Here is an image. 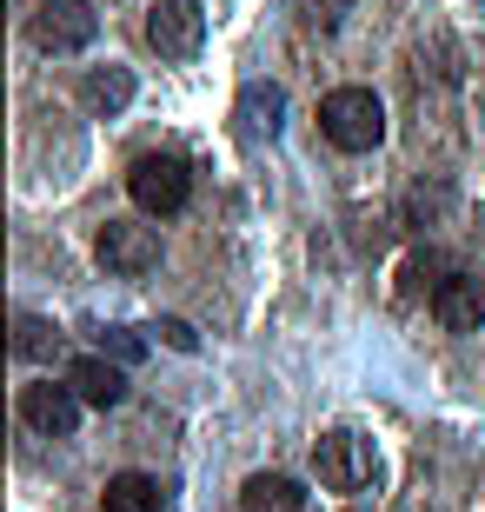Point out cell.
Masks as SVG:
<instances>
[{"instance_id": "6", "label": "cell", "mask_w": 485, "mask_h": 512, "mask_svg": "<svg viewBox=\"0 0 485 512\" xmlns=\"http://www.w3.org/2000/svg\"><path fill=\"white\" fill-rule=\"evenodd\" d=\"M80 406H87V399H80L67 380H34V386H20V419H27L40 439H74Z\"/></svg>"}, {"instance_id": "4", "label": "cell", "mask_w": 485, "mask_h": 512, "mask_svg": "<svg viewBox=\"0 0 485 512\" xmlns=\"http://www.w3.org/2000/svg\"><path fill=\"white\" fill-rule=\"evenodd\" d=\"M147 47L160 60H193L206 47V14L200 0H153L147 7Z\"/></svg>"}, {"instance_id": "8", "label": "cell", "mask_w": 485, "mask_h": 512, "mask_svg": "<svg viewBox=\"0 0 485 512\" xmlns=\"http://www.w3.org/2000/svg\"><path fill=\"white\" fill-rule=\"evenodd\" d=\"M432 320L446 326V333H479L485 320V273H472V266H452L446 280L432 286Z\"/></svg>"}, {"instance_id": "13", "label": "cell", "mask_w": 485, "mask_h": 512, "mask_svg": "<svg viewBox=\"0 0 485 512\" xmlns=\"http://www.w3.org/2000/svg\"><path fill=\"white\" fill-rule=\"evenodd\" d=\"M14 353H20V360H47V353H60V326L20 313V320H14Z\"/></svg>"}, {"instance_id": "10", "label": "cell", "mask_w": 485, "mask_h": 512, "mask_svg": "<svg viewBox=\"0 0 485 512\" xmlns=\"http://www.w3.org/2000/svg\"><path fill=\"white\" fill-rule=\"evenodd\" d=\"M100 512H167V486L153 473H113L100 486Z\"/></svg>"}, {"instance_id": "1", "label": "cell", "mask_w": 485, "mask_h": 512, "mask_svg": "<svg viewBox=\"0 0 485 512\" xmlns=\"http://www.w3.org/2000/svg\"><path fill=\"white\" fill-rule=\"evenodd\" d=\"M319 133L339 153H373L386 140V107H379L373 87H333V94L319 100Z\"/></svg>"}, {"instance_id": "11", "label": "cell", "mask_w": 485, "mask_h": 512, "mask_svg": "<svg viewBox=\"0 0 485 512\" xmlns=\"http://www.w3.org/2000/svg\"><path fill=\"white\" fill-rule=\"evenodd\" d=\"M240 512H306V486L286 473H253L240 486Z\"/></svg>"}, {"instance_id": "5", "label": "cell", "mask_w": 485, "mask_h": 512, "mask_svg": "<svg viewBox=\"0 0 485 512\" xmlns=\"http://www.w3.org/2000/svg\"><path fill=\"white\" fill-rule=\"evenodd\" d=\"M27 34H34L40 54H80V47H94L100 14L87 7V0H47V7L27 20Z\"/></svg>"}, {"instance_id": "12", "label": "cell", "mask_w": 485, "mask_h": 512, "mask_svg": "<svg viewBox=\"0 0 485 512\" xmlns=\"http://www.w3.org/2000/svg\"><path fill=\"white\" fill-rule=\"evenodd\" d=\"M80 100H87V114H120L133 100V74L127 67H100V74L80 80Z\"/></svg>"}, {"instance_id": "15", "label": "cell", "mask_w": 485, "mask_h": 512, "mask_svg": "<svg viewBox=\"0 0 485 512\" xmlns=\"http://www.w3.org/2000/svg\"><path fill=\"white\" fill-rule=\"evenodd\" d=\"M120 353V360H140V340H133V333H100V353Z\"/></svg>"}, {"instance_id": "2", "label": "cell", "mask_w": 485, "mask_h": 512, "mask_svg": "<svg viewBox=\"0 0 485 512\" xmlns=\"http://www.w3.org/2000/svg\"><path fill=\"white\" fill-rule=\"evenodd\" d=\"M127 193H133V207L140 213H180L193 200V167L180 160V153H140L127 167Z\"/></svg>"}, {"instance_id": "14", "label": "cell", "mask_w": 485, "mask_h": 512, "mask_svg": "<svg viewBox=\"0 0 485 512\" xmlns=\"http://www.w3.org/2000/svg\"><path fill=\"white\" fill-rule=\"evenodd\" d=\"M153 333H160V340H167V346H180V353H193V346H200V333H193L187 320H160V326H153Z\"/></svg>"}, {"instance_id": "3", "label": "cell", "mask_w": 485, "mask_h": 512, "mask_svg": "<svg viewBox=\"0 0 485 512\" xmlns=\"http://www.w3.org/2000/svg\"><path fill=\"white\" fill-rule=\"evenodd\" d=\"M313 473L326 493H366L379 473V459H373V439H359V433H319L313 439Z\"/></svg>"}, {"instance_id": "7", "label": "cell", "mask_w": 485, "mask_h": 512, "mask_svg": "<svg viewBox=\"0 0 485 512\" xmlns=\"http://www.w3.org/2000/svg\"><path fill=\"white\" fill-rule=\"evenodd\" d=\"M100 266L107 273H120V280H140V273H153L160 266V240H153V227H140V220H107L94 240Z\"/></svg>"}, {"instance_id": "9", "label": "cell", "mask_w": 485, "mask_h": 512, "mask_svg": "<svg viewBox=\"0 0 485 512\" xmlns=\"http://www.w3.org/2000/svg\"><path fill=\"white\" fill-rule=\"evenodd\" d=\"M60 380L74 386V393L87 399V406H100V413L127 399V373H120V366H113L107 353H80V360H67V373H60Z\"/></svg>"}]
</instances>
